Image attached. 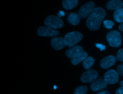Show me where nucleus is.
I'll return each instance as SVG.
<instances>
[{"label":"nucleus","instance_id":"1","mask_svg":"<svg viewBox=\"0 0 123 94\" xmlns=\"http://www.w3.org/2000/svg\"><path fill=\"white\" fill-rule=\"evenodd\" d=\"M106 13L100 7L95 8L90 13L86 22L87 27L91 30H97L100 28V24L105 18Z\"/></svg>","mask_w":123,"mask_h":94},{"label":"nucleus","instance_id":"2","mask_svg":"<svg viewBox=\"0 0 123 94\" xmlns=\"http://www.w3.org/2000/svg\"><path fill=\"white\" fill-rule=\"evenodd\" d=\"M82 38L83 35L79 32L73 31L69 32L64 37L65 45L68 47H74L82 40Z\"/></svg>","mask_w":123,"mask_h":94},{"label":"nucleus","instance_id":"3","mask_svg":"<svg viewBox=\"0 0 123 94\" xmlns=\"http://www.w3.org/2000/svg\"><path fill=\"white\" fill-rule=\"evenodd\" d=\"M107 40L110 46L118 47L120 46L122 41L120 33L116 30L109 31L106 35Z\"/></svg>","mask_w":123,"mask_h":94},{"label":"nucleus","instance_id":"4","mask_svg":"<svg viewBox=\"0 0 123 94\" xmlns=\"http://www.w3.org/2000/svg\"><path fill=\"white\" fill-rule=\"evenodd\" d=\"M44 24L46 27L53 28H60L63 26V21L55 15H49L44 20Z\"/></svg>","mask_w":123,"mask_h":94},{"label":"nucleus","instance_id":"5","mask_svg":"<svg viewBox=\"0 0 123 94\" xmlns=\"http://www.w3.org/2000/svg\"><path fill=\"white\" fill-rule=\"evenodd\" d=\"M95 3L93 1H88L81 7L78 12V15L81 18H86L95 8Z\"/></svg>","mask_w":123,"mask_h":94},{"label":"nucleus","instance_id":"6","mask_svg":"<svg viewBox=\"0 0 123 94\" xmlns=\"http://www.w3.org/2000/svg\"><path fill=\"white\" fill-rule=\"evenodd\" d=\"M119 79L118 73L113 69L108 70L104 74V80L107 84H115L119 81Z\"/></svg>","mask_w":123,"mask_h":94},{"label":"nucleus","instance_id":"7","mask_svg":"<svg viewBox=\"0 0 123 94\" xmlns=\"http://www.w3.org/2000/svg\"><path fill=\"white\" fill-rule=\"evenodd\" d=\"M98 73L95 69H89L84 72L81 76L80 81L83 83L93 82L98 77Z\"/></svg>","mask_w":123,"mask_h":94},{"label":"nucleus","instance_id":"8","mask_svg":"<svg viewBox=\"0 0 123 94\" xmlns=\"http://www.w3.org/2000/svg\"><path fill=\"white\" fill-rule=\"evenodd\" d=\"M37 34L38 36L42 37H55L59 34V32L48 27H40L37 28Z\"/></svg>","mask_w":123,"mask_h":94},{"label":"nucleus","instance_id":"9","mask_svg":"<svg viewBox=\"0 0 123 94\" xmlns=\"http://www.w3.org/2000/svg\"><path fill=\"white\" fill-rule=\"evenodd\" d=\"M107 86V83L104 79H98L95 80L90 84V88L92 91L98 92L105 89Z\"/></svg>","mask_w":123,"mask_h":94},{"label":"nucleus","instance_id":"10","mask_svg":"<svg viewBox=\"0 0 123 94\" xmlns=\"http://www.w3.org/2000/svg\"><path fill=\"white\" fill-rule=\"evenodd\" d=\"M84 52L82 47L79 45H76L67 50L65 52V55L68 58L72 59L81 55Z\"/></svg>","mask_w":123,"mask_h":94},{"label":"nucleus","instance_id":"11","mask_svg":"<svg viewBox=\"0 0 123 94\" xmlns=\"http://www.w3.org/2000/svg\"><path fill=\"white\" fill-rule=\"evenodd\" d=\"M117 58L114 55H108L103 58L100 62V66L102 68L107 69L113 65L116 62Z\"/></svg>","mask_w":123,"mask_h":94},{"label":"nucleus","instance_id":"12","mask_svg":"<svg viewBox=\"0 0 123 94\" xmlns=\"http://www.w3.org/2000/svg\"><path fill=\"white\" fill-rule=\"evenodd\" d=\"M50 44L52 48L55 50L62 49L65 46L64 38L60 37H53L50 41Z\"/></svg>","mask_w":123,"mask_h":94},{"label":"nucleus","instance_id":"13","mask_svg":"<svg viewBox=\"0 0 123 94\" xmlns=\"http://www.w3.org/2000/svg\"><path fill=\"white\" fill-rule=\"evenodd\" d=\"M123 7V2L122 0H110L106 5V8L110 10H117Z\"/></svg>","mask_w":123,"mask_h":94},{"label":"nucleus","instance_id":"14","mask_svg":"<svg viewBox=\"0 0 123 94\" xmlns=\"http://www.w3.org/2000/svg\"><path fill=\"white\" fill-rule=\"evenodd\" d=\"M67 21L71 25H77L80 23V17L76 13H71L68 16Z\"/></svg>","mask_w":123,"mask_h":94},{"label":"nucleus","instance_id":"15","mask_svg":"<svg viewBox=\"0 0 123 94\" xmlns=\"http://www.w3.org/2000/svg\"><path fill=\"white\" fill-rule=\"evenodd\" d=\"M78 4V0H62V5L66 10H71Z\"/></svg>","mask_w":123,"mask_h":94},{"label":"nucleus","instance_id":"16","mask_svg":"<svg viewBox=\"0 0 123 94\" xmlns=\"http://www.w3.org/2000/svg\"><path fill=\"white\" fill-rule=\"evenodd\" d=\"M113 18L118 23H123V8L118 9L114 12Z\"/></svg>","mask_w":123,"mask_h":94},{"label":"nucleus","instance_id":"17","mask_svg":"<svg viewBox=\"0 0 123 94\" xmlns=\"http://www.w3.org/2000/svg\"><path fill=\"white\" fill-rule=\"evenodd\" d=\"M87 53L86 52H84L82 54H81V55L72 58L71 60V62L72 63V64L73 65H76L77 64H78L79 63H80L81 62L84 61L87 56Z\"/></svg>","mask_w":123,"mask_h":94},{"label":"nucleus","instance_id":"18","mask_svg":"<svg viewBox=\"0 0 123 94\" xmlns=\"http://www.w3.org/2000/svg\"><path fill=\"white\" fill-rule=\"evenodd\" d=\"M95 59L91 56L87 57L83 62V66L86 69H89L95 63Z\"/></svg>","mask_w":123,"mask_h":94},{"label":"nucleus","instance_id":"19","mask_svg":"<svg viewBox=\"0 0 123 94\" xmlns=\"http://www.w3.org/2000/svg\"><path fill=\"white\" fill-rule=\"evenodd\" d=\"M87 88L85 85H82L75 88L74 94H86Z\"/></svg>","mask_w":123,"mask_h":94},{"label":"nucleus","instance_id":"20","mask_svg":"<svg viewBox=\"0 0 123 94\" xmlns=\"http://www.w3.org/2000/svg\"><path fill=\"white\" fill-rule=\"evenodd\" d=\"M103 24L105 28L110 29L112 28L114 26V22L111 20H106L103 21Z\"/></svg>","mask_w":123,"mask_h":94},{"label":"nucleus","instance_id":"21","mask_svg":"<svg viewBox=\"0 0 123 94\" xmlns=\"http://www.w3.org/2000/svg\"><path fill=\"white\" fill-rule=\"evenodd\" d=\"M117 60L123 62V49H120L116 54V56Z\"/></svg>","mask_w":123,"mask_h":94},{"label":"nucleus","instance_id":"22","mask_svg":"<svg viewBox=\"0 0 123 94\" xmlns=\"http://www.w3.org/2000/svg\"><path fill=\"white\" fill-rule=\"evenodd\" d=\"M117 71L119 74L123 76V64H121L117 67Z\"/></svg>","mask_w":123,"mask_h":94},{"label":"nucleus","instance_id":"23","mask_svg":"<svg viewBox=\"0 0 123 94\" xmlns=\"http://www.w3.org/2000/svg\"><path fill=\"white\" fill-rule=\"evenodd\" d=\"M96 46L100 49V51H103L106 49V46L100 43H96Z\"/></svg>","mask_w":123,"mask_h":94},{"label":"nucleus","instance_id":"24","mask_svg":"<svg viewBox=\"0 0 123 94\" xmlns=\"http://www.w3.org/2000/svg\"><path fill=\"white\" fill-rule=\"evenodd\" d=\"M115 94H123V89L121 87L118 88L116 91Z\"/></svg>","mask_w":123,"mask_h":94},{"label":"nucleus","instance_id":"25","mask_svg":"<svg viewBox=\"0 0 123 94\" xmlns=\"http://www.w3.org/2000/svg\"><path fill=\"white\" fill-rule=\"evenodd\" d=\"M97 94H110V93L108 91H103L98 93Z\"/></svg>","mask_w":123,"mask_h":94},{"label":"nucleus","instance_id":"26","mask_svg":"<svg viewBox=\"0 0 123 94\" xmlns=\"http://www.w3.org/2000/svg\"><path fill=\"white\" fill-rule=\"evenodd\" d=\"M65 15V13L63 11H60L58 13V15L59 16H64Z\"/></svg>","mask_w":123,"mask_h":94},{"label":"nucleus","instance_id":"27","mask_svg":"<svg viewBox=\"0 0 123 94\" xmlns=\"http://www.w3.org/2000/svg\"><path fill=\"white\" fill-rule=\"evenodd\" d=\"M119 29L122 32H123V23H121L119 26Z\"/></svg>","mask_w":123,"mask_h":94},{"label":"nucleus","instance_id":"28","mask_svg":"<svg viewBox=\"0 0 123 94\" xmlns=\"http://www.w3.org/2000/svg\"><path fill=\"white\" fill-rule=\"evenodd\" d=\"M120 85H121V87L123 89V81H121L120 82Z\"/></svg>","mask_w":123,"mask_h":94}]
</instances>
